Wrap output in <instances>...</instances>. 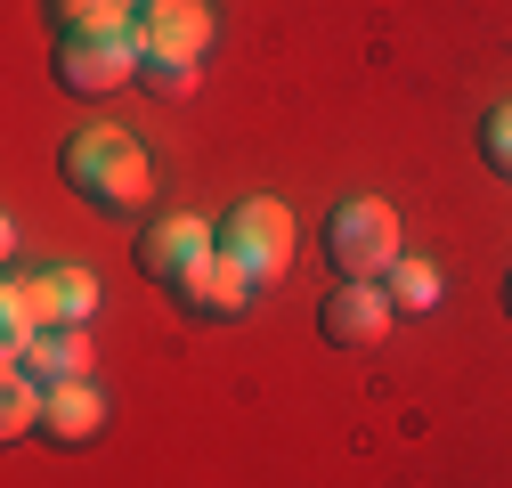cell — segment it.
Returning <instances> with one entry per match:
<instances>
[{
    "instance_id": "obj_1",
    "label": "cell",
    "mask_w": 512,
    "mask_h": 488,
    "mask_svg": "<svg viewBox=\"0 0 512 488\" xmlns=\"http://www.w3.org/2000/svg\"><path fill=\"white\" fill-rule=\"evenodd\" d=\"M57 171H66V188L90 212H106V220H131L155 196V163H147V147L122 131V122H90V131H74L66 155H57Z\"/></svg>"
},
{
    "instance_id": "obj_2",
    "label": "cell",
    "mask_w": 512,
    "mask_h": 488,
    "mask_svg": "<svg viewBox=\"0 0 512 488\" xmlns=\"http://www.w3.org/2000/svg\"><path fill=\"white\" fill-rule=\"evenodd\" d=\"M326 261H334L342 285H382V277L407 261V253H399V212L382 204V196L334 204V220H326Z\"/></svg>"
},
{
    "instance_id": "obj_3",
    "label": "cell",
    "mask_w": 512,
    "mask_h": 488,
    "mask_svg": "<svg viewBox=\"0 0 512 488\" xmlns=\"http://www.w3.org/2000/svg\"><path fill=\"white\" fill-rule=\"evenodd\" d=\"M147 66V49H139V25H122V33H66L49 49V74L66 98H114L122 82H139Z\"/></svg>"
},
{
    "instance_id": "obj_4",
    "label": "cell",
    "mask_w": 512,
    "mask_h": 488,
    "mask_svg": "<svg viewBox=\"0 0 512 488\" xmlns=\"http://www.w3.org/2000/svg\"><path fill=\"white\" fill-rule=\"evenodd\" d=\"M220 261H236L252 285H277L293 261V212L277 196H236L220 220Z\"/></svg>"
},
{
    "instance_id": "obj_5",
    "label": "cell",
    "mask_w": 512,
    "mask_h": 488,
    "mask_svg": "<svg viewBox=\"0 0 512 488\" xmlns=\"http://www.w3.org/2000/svg\"><path fill=\"white\" fill-rule=\"evenodd\" d=\"M212 261H220V228L196 220V212H163V220H147V236H139V269H147V285H163V293H179L187 277H204Z\"/></svg>"
},
{
    "instance_id": "obj_6",
    "label": "cell",
    "mask_w": 512,
    "mask_h": 488,
    "mask_svg": "<svg viewBox=\"0 0 512 488\" xmlns=\"http://www.w3.org/2000/svg\"><path fill=\"white\" fill-rule=\"evenodd\" d=\"M391 326H399L391 285H334L326 301H317V334H326L334 350H382Z\"/></svg>"
},
{
    "instance_id": "obj_7",
    "label": "cell",
    "mask_w": 512,
    "mask_h": 488,
    "mask_svg": "<svg viewBox=\"0 0 512 488\" xmlns=\"http://www.w3.org/2000/svg\"><path fill=\"white\" fill-rule=\"evenodd\" d=\"M212 9L204 0H163V9L139 17V49L147 57H179V66H204V49H212Z\"/></svg>"
},
{
    "instance_id": "obj_8",
    "label": "cell",
    "mask_w": 512,
    "mask_h": 488,
    "mask_svg": "<svg viewBox=\"0 0 512 488\" xmlns=\"http://www.w3.org/2000/svg\"><path fill=\"white\" fill-rule=\"evenodd\" d=\"M261 293H269V285H252V277H244L236 261H212L204 277H187V285H179L171 301H179L187 318H204V326H236V318H244V310H252Z\"/></svg>"
},
{
    "instance_id": "obj_9",
    "label": "cell",
    "mask_w": 512,
    "mask_h": 488,
    "mask_svg": "<svg viewBox=\"0 0 512 488\" xmlns=\"http://www.w3.org/2000/svg\"><path fill=\"white\" fill-rule=\"evenodd\" d=\"M98 432H106V399H98V383H49L41 440H49V448H90Z\"/></svg>"
},
{
    "instance_id": "obj_10",
    "label": "cell",
    "mask_w": 512,
    "mask_h": 488,
    "mask_svg": "<svg viewBox=\"0 0 512 488\" xmlns=\"http://www.w3.org/2000/svg\"><path fill=\"white\" fill-rule=\"evenodd\" d=\"M17 366H25L41 391L49 383H90V342H82V326H49V334H33V350Z\"/></svg>"
},
{
    "instance_id": "obj_11",
    "label": "cell",
    "mask_w": 512,
    "mask_h": 488,
    "mask_svg": "<svg viewBox=\"0 0 512 488\" xmlns=\"http://www.w3.org/2000/svg\"><path fill=\"white\" fill-rule=\"evenodd\" d=\"M41 17L57 41L66 33H122V25H139V0H41Z\"/></svg>"
},
{
    "instance_id": "obj_12",
    "label": "cell",
    "mask_w": 512,
    "mask_h": 488,
    "mask_svg": "<svg viewBox=\"0 0 512 488\" xmlns=\"http://www.w3.org/2000/svg\"><path fill=\"white\" fill-rule=\"evenodd\" d=\"M41 407H49V391L25 375V366H9V383H0V432H9V440H33V432H41Z\"/></svg>"
},
{
    "instance_id": "obj_13",
    "label": "cell",
    "mask_w": 512,
    "mask_h": 488,
    "mask_svg": "<svg viewBox=\"0 0 512 488\" xmlns=\"http://www.w3.org/2000/svg\"><path fill=\"white\" fill-rule=\"evenodd\" d=\"M49 293H57V326H90V310H98L90 269H49Z\"/></svg>"
},
{
    "instance_id": "obj_14",
    "label": "cell",
    "mask_w": 512,
    "mask_h": 488,
    "mask_svg": "<svg viewBox=\"0 0 512 488\" xmlns=\"http://www.w3.org/2000/svg\"><path fill=\"white\" fill-rule=\"evenodd\" d=\"M382 285H391V301H399V318H423L431 301H439V277H431L423 261H399V269L382 277Z\"/></svg>"
},
{
    "instance_id": "obj_15",
    "label": "cell",
    "mask_w": 512,
    "mask_h": 488,
    "mask_svg": "<svg viewBox=\"0 0 512 488\" xmlns=\"http://www.w3.org/2000/svg\"><path fill=\"white\" fill-rule=\"evenodd\" d=\"M139 90L163 98V106H179V98H196V66H179V57H147V66H139Z\"/></svg>"
},
{
    "instance_id": "obj_16",
    "label": "cell",
    "mask_w": 512,
    "mask_h": 488,
    "mask_svg": "<svg viewBox=\"0 0 512 488\" xmlns=\"http://www.w3.org/2000/svg\"><path fill=\"white\" fill-rule=\"evenodd\" d=\"M480 163H488L496 179H512V98L480 114Z\"/></svg>"
},
{
    "instance_id": "obj_17",
    "label": "cell",
    "mask_w": 512,
    "mask_h": 488,
    "mask_svg": "<svg viewBox=\"0 0 512 488\" xmlns=\"http://www.w3.org/2000/svg\"><path fill=\"white\" fill-rule=\"evenodd\" d=\"M504 318H512V277H504Z\"/></svg>"
}]
</instances>
